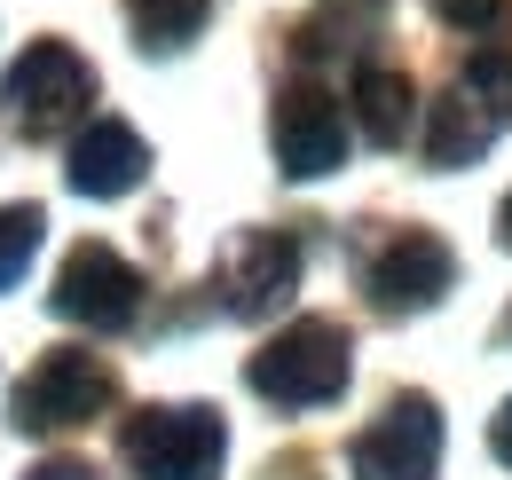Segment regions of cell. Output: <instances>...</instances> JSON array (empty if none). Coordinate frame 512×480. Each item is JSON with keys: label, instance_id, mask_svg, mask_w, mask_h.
Instances as JSON below:
<instances>
[{"label": "cell", "instance_id": "obj_1", "mask_svg": "<svg viewBox=\"0 0 512 480\" xmlns=\"http://www.w3.org/2000/svg\"><path fill=\"white\" fill-rule=\"evenodd\" d=\"M347 331L339 323H323V315H300V323H284L253 362H245V386H253L260 402H276V410H323V402H339L347 394Z\"/></svg>", "mask_w": 512, "mask_h": 480}, {"label": "cell", "instance_id": "obj_2", "mask_svg": "<svg viewBox=\"0 0 512 480\" xmlns=\"http://www.w3.org/2000/svg\"><path fill=\"white\" fill-rule=\"evenodd\" d=\"M512 126V56L505 48H481V56L457 71L442 103L426 111V166H473L497 134Z\"/></svg>", "mask_w": 512, "mask_h": 480}, {"label": "cell", "instance_id": "obj_3", "mask_svg": "<svg viewBox=\"0 0 512 480\" xmlns=\"http://www.w3.org/2000/svg\"><path fill=\"white\" fill-rule=\"evenodd\" d=\"M221 449H229V433L205 402H150L119 433V457L134 465V480H213Z\"/></svg>", "mask_w": 512, "mask_h": 480}, {"label": "cell", "instance_id": "obj_4", "mask_svg": "<svg viewBox=\"0 0 512 480\" xmlns=\"http://www.w3.org/2000/svg\"><path fill=\"white\" fill-rule=\"evenodd\" d=\"M0 103H8V119L24 142H48V134H64L71 119H87V103H95V71L79 48L64 40H32L16 71L0 79Z\"/></svg>", "mask_w": 512, "mask_h": 480}, {"label": "cell", "instance_id": "obj_5", "mask_svg": "<svg viewBox=\"0 0 512 480\" xmlns=\"http://www.w3.org/2000/svg\"><path fill=\"white\" fill-rule=\"evenodd\" d=\"M111 394H119V378H111V362H95L87 347H48V355L24 370V386H16V433H64V425H87L111 410Z\"/></svg>", "mask_w": 512, "mask_h": 480}, {"label": "cell", "instance_id": "obj_6", "mask_svg": "<svg viewBox=\"0 0 512 480\" xmlns=\"http://www.w3.org/2000/svg\"><path fill=\"white\" fill-rule=\"evenodd\" d=\"M434 465H442V410L426 394H394L347 449L355 480H434Z\"/></svg>", "mask_w": 512, "mask_h": 480}, {"label": "cell", "instance_id": "obj_7", "mask_svg": "<svg viewBox=\"0 0 512 480\" xmlns=\"http://www.w3.org/2000/svg\"><path fill=\"white\" fill-rule=\"evenodd\" d=\"M48 307H56L64 323H87V331H127L134 307H142V276L127 268V252H111V244L87 237V244L64 252Z\"/></svg>", "mask_w": 512, "mask_h": 480}, {"label": "cell", "instance_id": "obj_8", "mask_svg": "<svg viewBox=\"0 0 512 480\" xmlns=\"http://www.w3.org/2000/svg\"><path fill=\"white\" fill-rule=\"evenodd\" d=\"M268 142H276V166L292 181H323L347 166V111L323 95V87H284L276 111H268Z\"/></svg>", "mask_w": 512, "mask_h": 480}, {"label": "cell", "instance_id": "obj_9", "mask_svg": "<svg viewBox=\"0 0 512 480\" xmlns=\"http://www.w3.org/2000/svg\"><path fill=\"white\" fill-rule=\"evenodd\" d=\"M213 292H221V307H229L237 323L276 315V307L300 292V244L284 237V229H245V237L221 252V276H213Z\"/></svg>", "mask_w": 512, "mask_h": 480}, {"label": "cell", "instance_id": "obj_10", "mask_svg": "<svg viewBox=\"0 0 512 480\" xmlns=\"http://www.w3.org/2000/svg\"><path fill=\"white\" fill-rule=\"evenodd\" d=\"M363 284H371V300L386 315H418V307H434L457 284V252H449L434 229H402V237H386L371 252V268H363Z\"/></svg>", "mask_w": 512, "mask_h": 480}, {"label": "cell", "instance_id": "obj_11", "mask_svg": "<svg viewBox=\"0 0 512 480\" xmlns=\"http://www.w3.org/2000/svg\"><path fill=\"white\" fill-rule=\"evenodd\" d=\"M142 174H150V150L127 119H95L71 142V189L79 197H127Z\"/></svg>", "mask_w": 512, "mask_h": 480}, {"label": "cell", "instance_id": "obj_12", "mask_svg": "<svg viewBox=\"0 0 512 480\" xmlns=\"http://www.w3.org/2000/svg\"><path fill=\"white\" fill-rule=\"evenodd\" d=\"M410 119H418V95H410V79H402L394 63H363V71H355V126H363L379 150H402Z\"/></svg>", "mask_w": 512, "mask_h": 480}, {"label": "cell", "instance_id": "obj_13", "mask_svg": "<svg viewBox=\"0 0 512 480\" xmlns=\"http://www.w3.org/2000/svg\"><path fill=\"white\" fill-rule=\"evenodd\" d=\"M127 16H134V40L166 56V48H190L197 32H205L213 0H127Z\"/></svg>", "mask_w": 512, "mask_h": 480}, {"label": "cell", "instance_id": "obj_14", "mask_svg": "<svg viewBox=\"0 0 512 480\" xmlns=\"http://www.w3.org/2000/svg\"><path fill=\"white\" fill-rule=\"evenodd\" d=\"M40 205H0V292L32 268V252H40Z\"/></svg>", "mask_w": 512, "mask_h": 480}, {"label": "cell", "instance_id": "obj_15", "mask_svg": "<svg viewBox=\"0 0 512 480\" xmlns=\"http://www.w3.org/2000/svg\"><path fill=\"white\" fill-rule=\"evenodd\" d=\"M434 16H442L449 32H497L505 24V0H434Z\"/></svg>", "mask_w": 512, "mask_h": 480}, {"label": "cell", "instance_id": "obj_16", "mask_svg": "<svg viewBox=\"0 0 512 480\" xmlns=\"http://www.w3.org/2000/svg\"><path fill=\"white\" fill-rule=\"evenodd\" d=\"M24 480H95V465H79V457H48V465H32Z\"/></svg>", "mask_w": 512, "mask_h": 480}, {"label": "cell", "instance_id": "obj_17", "mask_svg": "<svg viewBox=\"0 0 512 480\" xmlns=\"http://www.w3.org/2000/svg\"><path fill=\"white\" fill-rule=\"evenodd\" d=\"M489 449H497V465H512V402L489 418Z\"/></svg>", "mask_w": 512, "mask_h": 480}, {"label": "cell", "instance_id": "obj_18", "mask_svg": "<svg viewBox=\"0 0 512 480\" xmlns=\"http://www.w3.org/2000/svg\"><path fill=\"white\" fill-rule=\"evenodd\" d=\"M497 237H505V244H512V197H505V213H497Z\"/></svg>", "mask_w": 512, "mask_h": 480}]
</instances>
